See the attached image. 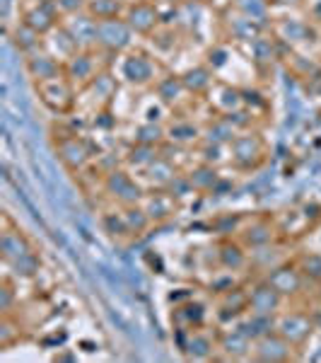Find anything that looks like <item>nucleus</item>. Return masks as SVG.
<instances>
[{
  "label": "nucleus",
  "mask_w": 321,
  "mask_h": 363,
  "mask_svg": "<svg viewBox=\"0 0 321 363\" xmlns=\"http://www.w3.org/2000/svg\"><path fill=\"white\" fill-rule=\"evenodd\" d=\"M87 3L90 0H56L58 10L66 15H78V13H85L87 10Z\"/></svg>",
  "instance_id": "nucleus-32"
},
{
  "label": "nucleus",
  "mask_w": 321,
  "mask_h": 363,
  "mask_svg": "<svg viewBox=\"0 0 321 363\" xmlns=\"http://www.w3.org/2000/svg\"><path fill=\"white\" fill-rule=\"evenodd\" d=\"M280 230L278 223L271 218V216H259V218H252L247 225L239 230V242L247 250H264L268 245H273L278 240Z\"/></svg>",
  "instance_id": "nucleus-7"
},
{
  "label": "nucleus",
  "mask_w": 321,
  "mask_h": 363,
  "mask_svg": "<svg viewBox=\"0 0 321 363\" xmlns=\"http://www.w3.org/2000/svg\"><path fill=\"white\" fill-rule=\"evenodd\" d=\"M295 262L309 284H321V255L319 252H302V255L295 257Z\"/></svg>",
  "instance_id": "nucleus-27"
},
{
  "label": "nucleus",
  "mask_w": 321,
  "mask_h": 363,
  "mask_svg": "<svg viewBox=\"0 0 321 363\" xmlns=\"http://www.w3.org/2000/svg\"><path fill=\"white\" fill-rule=\"evenodd\" d=\"M22 22L44 37L56 27H61V10H58L56 0H37L32 8L22 10Z\"/></svg>",
  "instance_id": "nucleus-8"
},
{
  "label": "nucleus",
  "mask_w": 321,
  "mask_h": 363,
  "mask_svg": "<svg viewBox=\"0 0 321 363\" xmlns=\"http://www.w3.org/2000/svg\"><path fill=\"white\" fill-rule=\"evenodd\" d=\"M0 296H3V301H0V310H3V315L13 313L15 294H13V286H10V281H8V279L3 281V291H0Z\"/></svg>",
  "instance_id": "nucleus-33"
},
{
  "label": "nucleus",
  "mask_w": 321,
  "mask_h": 363,
  "mask_svg": "<svg viewBox=\"0 0 321 363\" xmlns=\"http://www.w3.org/2000/svg\"><path fill=\"white\" fill-rule=\"evenodd\" d=\"M126 5L124 0H90L87 3V13L95 17L97 22H107V20H119L126 15Z\"/></svg>",
  "instance_id": "nucleus-23"
},
{
  "label": "nucleus",
  "mask_w": 321,
  "mask_h": 363,
  "mask_svg": "<svg viewBox=\"0 0 321 363\" xmlns=\"http://www.w3.org/2000/svg\"><path fill=\"white\" fill-rule=\"evenodd\" d=\"M104 189L107 194H112V199L121 203V206H133L140 203L145 196V191L136 184V179L126 172V169H112V172L104 177Z\"/></svg>",
  "instance_id": "nucleus-9"
},
{
  "label": "nucleus",
  "mask_w": 321,
  "mask_h": 363,
  "mask_svg": "<svg viewBox=\"0 0 321 363\" xmlns=\"http://www.w3.org/2000/svg\"><path fill=\"white\" fill-rule=\"evenodd\" d=\"M283 303H285V298L280 296L266 279H261L259 284H254L252 289H249V313L276 318L280 310H283Z\"/></svg>",
  "instance_id": "nucleus-12"
},
{
  "label": "nucleus",
  "mask_w": 321,
  "mask_h": 363,
  "mask_svg": "<svg viewBox=\"0 0 321 363\" xmlns=\"http://www.w3.org/2000/svg\"><path fill=\"white\" fill-rule=\"evenodd\" d=\"M252 356L261 363H285V361L297 359V347L273 330V332H268V335L256 339Z\"/></svg>",
  "instance_id": "nucleus-5"
},
{
  "label": "nucleus",
  "mask_w": 321,
  "mask_h": 363,
  "mask_svg": "<svg viewBox=\"0 0 321 363\" xmlns=\"http://www.w3.org/2000/svg\"><path fill=\"white\" fill-rule=\"evenodd\" d=\"M0 252L8 267H13L20 277H34L39 272V257L34 255V247L20 230H5L0 238Z\"/></svg>",
  "instance_id": "nucleus-1"
},
{
  "label": "nucleus",
  "mask_w": 321,
  "mask_h": 363,
  "mask_svg": "<svg viewBox=\"0 0 321 363\" xmlns=\"http://www.w3.org/2000/svg\"><path fill=\"white\" fill-rule=\"evenodd\" d=\"M34 85H37V92H39V97H42V102L51 112L68 114L70 109L75 107V85L66 73L56 75V78H49V80H42V83H34Z\"/></svg>",
  "instance_id": "nucleus-2"
},
{
  "label": "nucleus",
  "mask_w": 321,
  "mask_h": 363,
  "mask_svg": "<svg viewBox=\"0 0 321 363\" xmlns=\"http://www.w3.org/2000/svg\"><path fill=\"white\" fill-rule=\"evenodd\" d=\"M66 68V75L73 80L75 87H87L92 80H97L99 68H97V58H95V49H80L78 54H73L63 63Z\"/></svg>",
  "instance_id": "nucleus-11"
},
{
  "label": "nucleus",
  "mask_w": 321,
  "mask_h": 363,
  "mask_svg": "<svg viewBox=\"0 0 321 363\" xmlns=\"http://www.w3.org/2000/svg\"><path fill=\"white\" fill-rule=\"evenodd\" d=\"M121 213H124V220H126V228L131 235H140L145 233L153 220H150L148 211L143 208V203H133V206H121Z\"/></svg>",
  "instance_id": "nucleus-25"
},
{
  "label": "nucleus",
  "mask_w": 321,
  "mask_h": 363,
  "mask_svg": "<svg viewBox=\"0 0 321 363\" xmlns=\"http://www.w3.org/2000/svg\"><path fill=\"white\" fill-rule=\"evenodd\" d=\"M165 140V131H162V126H155V124H143L138 126L136 131V143H143V145H153V148H157V145Z\"/></svg>",
  "instance_id": "nucleus-30"
},
{
  "label": "nucleus",
  "mask_w": 321,
  "mask_h": 363,
  "mask_svg": "<svg viewBox=\"0 0 321 363\" xmlns=\"http://www.w3.org/2000/svg\"><path fill=\"white\" fill-rule=\"evenodd\" d=\"M140 203H143V208L148 211V216H150L153 223H162V220L172 218V216L177 213V196H174L169 189L145 194Z\"/></svg>",
  "instance_id": "nucleus-18"
},
{
  "label": "nucleus",
  "mask_w": 321,
  "mask_h": 363,
  "mask_svg": "<svg viewBox=\"0 0 321 363\" xmlns=\"http://www.w3.org/2000/svg\"><path fill=\"white\" fill-rule=\"evenodd\" d=\"M155 90H157V97H160L165 104H174L179 99V95L186 92V87L182 83V78H177V75H167V78L157 80Z\"/></svg>",
  "instance_id": "nucleus-28"
},
{
  "label": "nucleus",
  "mask_w": 321,
  "mask_h": 363,
  "mask_svg": "<svg viewBox=\"0 0 321 363\" xmlns=\"http://www.w3.org/2000/svg\"><path fill=\"white\" fill-rule=\"evenodd\" d=\"M215 255H218L220 267L227 269V272H242V269L249 264V259H252V257H249V250L244 247L237 238L220 240Z\"/></svg>",
  "instance_id": "nucleus-16"
},
{
  "label": "nucleus",
  "mask_w": 321,
  "mask_h": 363,
  "mask_svg": "<svg viewBox=\"0 0 321 363\" xmlns=\"http://www.w3.org/2000/svg\"><path fill=\"white\" fill-rule=\"evenodd\" d=\"M124 20H126V25L131 27L133 34L148 37V34H153L157 25H160V13H157V5L153 0H136V3L126 5Z\"/></svg>",
  "instance_id": "nucleus-10"
},
{
  "label": "nucleus",
  "mask_w": 321,
  "mask_h": 363,
  "mask_svg": "<svg viewBox=\"0 0 321 363\" xmlns=\"http://www.w3.org/2000/svg\"><path fill=\"white\" fill-rule=\"evenodd\" d=\"M254 349V339L247 335L239 325H235L232 330L223 332L218 337V351H223L227 359H247Z\"/></svg>",
  "instance_id": "nucleus-15"
},
{
  "label": "nucleus",
  "mask_w": 321,
  "mask_h": 363,
  "mask_svg": "<svg viewBox=\"0 0 321 363\" xmlns=\"http://www.w3.org/2000/svg\"><path fill=\"white\" fill-rule=\"evenodd\" d=\"M237 325L242 327V330L256 342L259 337H264V335H268V332L276 330V318H271V315L247 313V315H244V320H239Z\"/></svg>",
  "instance_id": "nucleus-24"
},
{
  "label": "nucleus",
  "mask_w": 321,
  "mask_h": 363,
  "mask_svg": "<svg viewBox=\"0 0 321 363\" xmlns=\"http://www.w3.org/2000/svg\"><path fill=\"white\" fill-rule=\"evenodd\" d=\"M174 322H177V327L182 332L198 330V327H203V322H206V306L198 301L184 303V306H179L174 310Z\"/></svg>",
  "instance_id": "nucleus-21"
},
{
  "label": "nucleus",
  "mask_w": 321,
  "mask_h": 363,
  "mask_svg": "<svg viewBox=\"0 0 321 363\" xmlns=\"http://www.w3.org/2000/svg\"><path fill=\"white\" fill-rule=\"evenodd\" d=\"M184 342H182V349L189 359H196V361H206V359H213L215 351H218V339L210 337L208 332H203L201 327L198 330H191V332H184Z\"/></svg>",
  "instance_id": "nucleus-17"
},
{
  "label": "nucleus",
  "mask_w": 321,
  "mask_h": 363,
  "mask_svg": "<svg viewBox=\"0 0 321 363\" xmlns=\"http://www.w3.org/2000/svg\"><path fill=\"white\" fill-rule=\"evenodd\" d=\"M172 138L174 143H179V145H184V143H191V140H196L198 138V126H194V124H189V121H177V126L172 128Z\"/></svg>",
  "instance_id": "nucleus-31"
},
{
  "label": "nucleus",
  "mask_w": 321,
  "mask_h": 363,
  "mask_svg": "<svg viewBox=\"0 0 321 363\" xmlns=\"http://www.w3.org/2000/svg\"><path fill=\"white\" fill-rule=\"evenodd\" d=\"M266 281L285 298V301L302 296L307 289V284H309V281L305 279V274L300 272V267H297L295 259H285V262H278L276 267H271L266 274Z\"/></svg>",
  "instance_id": "nucleus-3"
},
{
  "label": "nucleus",
  "mask_w": 321,
  "mask_h": 363,
  "mask_svg": "<svg viewBox=\"0 0 321 363\" xmlns=\"http://www.w3.org/2000/svg\"><path fill=\"white\" fill-rule=\"evenodd\" d=\"M182 83L186 87V92L206 95V92H210V87H213V75H210L203 66H198V68L186 70V73L182 75Z\"/></svg>",
  "instance_id": "nucleus-26"
},
{
  "label": "nucleus",
  "mask_w": 321,
  "mask_h": 363,
  "mask_svg": "<svg viewBox=\"0 0 321 363\" xmlns=\"http://www.w3.org/2000/svg\"><path fill=\"white\" fill-rule=\"evenodd\" d=\"M22 339V327L20 322L13 318V313L3 315L0 322V349H10L13 344H17Z\"/></svg>",
  "instance_id": "nucleus-29"
},
{
  "label": "nucleus",
  "mask_w": 321,
  "mask_h": 363,
  "mask_svg": "<svg viewBox=\"0 0 321 363\" xmlns=\"http://www.w3.org/2000/svg\"><path fill=\"white\" fill-rule=\"evenodd\" d=\"M276 332L302 349L314 332V320L309 318L307 310H280L276 315Z\"/></svg>",
  "instance_id": "nucleus-4"
},
{
  "label": "nucleus",
  "mask_w": 321,
  "mask_h": 363,
  "mask_svg": "<svg viewBox=\"0 0 321 363\" xmlns=\"http://www.w3.org/2000/svg\"><path fill=\"white\" fill-rule=\"evenodd\" d=\"M186 177H189L194 191H201V194H206V191H215V186H218V182H220L218 169H215V165H210V162H201V165L191 169Z\"/></svg>",
  "instance_id": "nucleus-22"
},
{
  "label": "nucleus",
  "mask_w": 321,
  "mask_h": 363,
  "mask_svg": "<svg viewBox=\"0 0 321 363\" xmlns=\"http://www.w3.org/2000/svg\"><path fill=\"white\" fill-rule=\"evenodd\" d=\"M247 313H249V291H244L242 286H232L225 294H220V303H218L220 320H237Z\"/></svg>",
  "instance_id": "nucleus-20"
},
{
  "label": "nucleus",
  "mask_w": 321,
  "mask_h": 363,
  "mask_svg": "<svg viewBox=\"0 0 321 363\" xmlns=\"http://www.w3.org/2000/svg\"><path fill=\"white\" fill-rule=\"evenodd\" d=\"M58 157L70 172H83L87 162H90V148L85 145L83 138L66 136L58 140Z\"/></svg>",
  "instance_id": "nucleus-14"
},
{
  "label": "nucleus",
  "mask_w": 321,
  "mask_h": 363,
  "mask_svg": "<svg viewBox=\"0 0 321 363\" xmlns=\"http://www.w3.org/2000/svg\"><path fill=\"white\" fill-rule=\"evenodd\" d=\"M25 66L34 83H42V80H49V78H56V75L66 73L61 58H56L51 51H44V49H37V51H32V54H27Z\"/></svg>",
  "instance_id": "nucleus-13"
},
{
  "label": "nucleus",
  "mask_w": 321,
  "mask_h": 363,
  "mask_svg": "<svg viewBox=\"0 0 321 363\" xmlns=\"http://www.w3.org/2000/svg\"><path fill=\"white\" fill-rule=\"evenodd\" d=\"M232 160L239 169H256L264 162L266 143L259 133H244V136H235L230 143Z\"/></svg>",
  "instance_id": "nucleus-6"
},
{
  "label": "nucleus",
  "mask_w": 321,
  "mask_h": 363,
  "mask_svg": "<svg viewBox=\"0 0 321 363\" xmlns=\"http://www.w3.org/2000/svg\"><path fill=\"white\" fill-rule=\"evenodd\" d=\"M124 78L131 85H150L157 80L155 61L145 54H131L124 61Z\"/></svg>",
  "instance_id": "nucleus-19"
}]
</instances>
